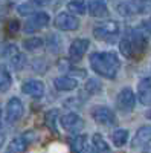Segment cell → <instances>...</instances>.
Returning <instances> with one entry per match:
<instances>
[{"label":"cell","mask_w":151,"mask_h":153,"mask_svg":"<svg viewBox=\"0 0 151 153\" xmlns=\"http://www.w3.org/2000/svg\"><path fill=\"white\" fill-rule=\"evenodd\" d=\"M43 40L38 37H31V38H26V40L23 42V48H26L28 51H35V49H40L43 48Z\"/></svg>","instance_id":"cell-23"},{"label":"cell","mask_w":151,"mask_h":153,"mask_svg":"<svg viewBox=\"0 0 151 153\" xmlns=\"http://www.w3.org/2000/svg\"><path fill=\"white\" fill-rule=\"evenodd\" d=\"M87 11L92 17H105L108 14V8L105 2L101 0H95V2H89L87 3Z\"/></svg>","instance_id":"cell-17"},{"label":"cell","mask_w":151,"mask_h":153,"mask_svg":"<svg viewBox=\"0 0 151 153\" xmlns=\"http://www.w3.org/2000/svg\"><path fill=\"white\" fill-rule=\"evenodd\" d=\"M60 124L61 127L64 129L66 132H70V133H78L82 130L84 127V121L81 117H78L77 113H66L60 118Z\"/></svg>","instance_id":"cell-10"},{"label":"cell","mask_w":151,"mask_h":153,"mask_svg":"<svg viewBox=\"0 0 151 153\" xmlns=\"http://www.w3.org/2000/svg\"><path fill=\"white\" fill-rule=\"evenodd\" d=\"M92 118L104 126H113L116 123V115L110 107L107 106H96L92 110Z\"/></svg>","instance_id":"cell-9"},{"label":"cell","mask_w":151,"mask_h":153,"mask_svg":"<svg viewBox=\"0 0 151 153\" xmlns=\"http://www.w3.org/2000/svg\"><path fill=\"white\" fill-rule=\"evenodd\" d=\"M151 143V126H144L136 132L134 138L131 139V147H144Z\"/></svg>","instance_id":"cell-15"},{"label":"cell","mask_w":151,"mask_h":153,"mask_svg":"<svg viewBox=\"0 0 151 153\" xmlns=\"http://www.w3.org/2000/svg\"><path fill=\"white\" fill-rule=\"evenodd\" d=\"M89 63L95 74L108 80L116 78L121 69V61L115 52H95L89 57Z\"/></svg>","instance_id":"cell-2"},{"label":"cell","mask_w":151,"mask_h":153,"mask_svg":"<svg viewBox=\"0 0 151 153\" xmlns=\"http://www.w3.org/2000/svg\"><path fill=\"white\" fill-rule=\"evenodd\" d=\"M136 104V95L130 87H125L118 95V106L122 112H131Z\"/></svg>","instance_id":"cell-12"},{"label":"cell","mask_w":151,"mask_h":153,"mask_svg":"<svg viewBox=\"0 0 151 153\" xmlns=\"http://www.w3.org/2000/svg\"><path fill=\"white\" fill-rule=\"evenodd\" d=\"M44 5V2H29V3H21L18 5L17 11L20 16H28V14H34V6H41Z\"/></svg>","instance_id":"cell-22"},{"label":"cell","mask_w":151,"mask_h":153,"mask_svg":"<svg viewBox=\"0 0 151 153\" xmlns=\"http://www.w3.org/2000/svg\"><path fill=\"white\" fill-rule=\"evenodd\" d=\"M67 8L70 11V14H85V11H87V3L85 2H69L67 3Z\"/></svg>","instance_id":"cell-24"},{"label":"cell","mask_w":151,"mask_h":153,"mask_svg":"<svg viewBox=\"0 0 151 153\" xmlns=\"http://www.w3.org/2000/svg\"><path fill=\"white\" fill-rule=\"evenodd\" d=\"M92 150L93 153H110V147L107 141L99 133H95L92 136Z\"/></svg>","instance_id":"cell-18"},{"label":"cell","mask_w":151,"mask_h":153,"mask_svg":"<svg viewBox=\"0 0 151 153\" xmlns=\"http://www.w3.org/2000/svg\"><path fill=\"white\" fill-rule=\"evenodd\" d=\"M3 143H5V135H3V133H0V147L3 146Z\"/></svg>","instance_id":"cell-29"},{"label":"cell","mask_w":151,"mask_h":153,"mask_svg":"<svg viewBox=\"0 0 151 153\" xmlns=\"http://www.w3.org/2000/svg\"><path fill=\"white\" fill-rule=\"evenodd\" d=\"M150 35H151V22H142L137 28L128 31L127 35H124V38L119 43L121 54L127 58L139 57L141 54H144Z\"/></svg>","instance_id":"cell-1"},{"label":"cell","mask_w":151,"mask_h":153,"mask_svg":"<svg viewBox=\"0 0 151 153\" xmlns=\"http://www.w3.org/2000/svg\"><path fill=\"white\" fill-rule=\"evenodd\" d=\"M54 84H55V89L60 92H70L73 89H77L78 81L72 78V76H58V78H55Z\"/></svg>","instance_id":"cell-16"},{"label":"cell","mask_w":151,"mask_h":153,"mask_svg":"<svg viewBox=\"0 0 151 153\" xmlns=\"http://www.w3.org/2000/svg\"><path fill=\"white\" fill-rule=\"evenodd\" d=\"M55 28L60 31H77L80 28V20L70 12H61L55 17Z\"/></svg>","instance_id":"cell-7"},{"label":"cell","mask_w":151,"mask_h":153,"mask_svg":"<svg viewBox=\"0 0 151 153\" xmlns=\"http://www.w3.org/2000/svg\"><path fill=\"white\" fill-rule=\"evenodd\" d=\"M11 83H12V76H11L8 68L0 65V91L2 92L8 91V89L11 87Z\"/></svg>","instance_id":"cell-21"},{"label":"cell","mask_w":151,"mask_h":153,"mask_svg":"<svg viewBox=\"0 0 151 153\" xmlns=\"http://www.w3.org/2000/svg\"><path fill=\"white\" fill-rule=\"evenodd\" d=\"M84 89L89 94H98L101 91V83L95 78H90V80H87V83L84 84Z\"/></svg>","instance_id":"cell-27"},{"label":"cell","mask_w":151,"mask_h":153,"mask_svg":"<svg viewBox=\"0 0 151 153\" xmlns=\"http://www.w3.org/2000/svg\"><path fill=\"white\" fill-rule=\"evenodd\" d=\"M111 141L116 147H122L128 141V130L127 129H118L111 133Z\"/></svg>","instance_id":"cell-20"},{"label":"cell","mask_w":151,"mask_h":153,"mask_svg":"<svg viewBox=\"0 0 151 153\" xmlns=\"http://www.w3.org/2000/svg\"><path fill=\"white\" fill-rule=\"evenodd\" d=\"M21 92L34 98H41L44 95V84L40 80H28L21 84Z\"/></svg>","instance_id":"cell-13"},{"label":"cell","mask_w":151,"mask_h":153,"mask_svg":"<svg viewBox=\"0 0 151 153\" xmlns=\"http://www.w3.org/2000/svg\"><path fill=\"white\" fill-rule=\"evenodd\" d=\"M35 139V132L29 130V132H24L23 135L14 138L12 141L8 144L6 147V153H21L26 150V147Z\"/></svg>","instance_id":"cell-5"},{"label":"cell","mask_w":151,"mask_h":153,"mask_svg":"<svg viewBox=\"0 0 151 153\" xmlns=\"http://www.w3.org/2000/svg\"><path fill=\"white\" fill-rule=\"evenodd\" d=\"M121 28H119V23L116 20H107L99 23L98 26H95L93 29V35L99 40H113L118 34H119Z\"/></svg>","instance_id":"cell-3"},{"label":"cell","mask_w":151,"mask_h":153,"mask_svg":"<svg viewBox=\"0 0 151 153\" xmlns=\"http://www.w3.org/2000/svg\"><path fill=\"white\" fill-rule=\"evenodd\" d=\"M0 115H2V109H0Z\"/></svg>","instance_id":"cell-31"},{"label":"cell","mask_w":151,"mask_h":153,"mask_svg":"<svg viewBox=\"0 0 151 153\" xmlns=\"http://www.w3.org/2000/svg\"><path fill=\"white\" fill-rule=\"evenodd\" d=\"M9 61H11V65L14 66L15 69H21V68H24V65H26V57L18 51V52H15L9 58Z\"/></svg>","instance_id":"cell-25"},{"label":"cell","mask_w":151,"mask_h":153,"mask_svg":"<svg viewBox=\"0 0 151 153\" xmlns=\"http://www.w3.org/2000/svg\"><path fill=\"white\" fill-rule=\"evenodd\" d=\"M87 136L84 133H80L77 136H73L72 138V141H70V150L73 153H84L85 147H87Z\"/></svg>","instance_id":"cell-19"},{"label":"cell","mask_w":151,"mask_h":153,"mask_svg":"<svg viewBox=\"0 0 151 153\" xmlns=\"http://www.w3.org/2000/svg\"><path fill=\"white\" fill-rule=\"evenodd\" d=\"M18 26H20V25H18V22H11V25H9V31H17L18 29Z\"/></svg>","instance_id":"cell-28"},{"label":"cell","mask_w":151,"mask_h":153,"mask_svg":"<svg viewBox=\"0 0 151 153\" xmlns=\"http://www.w3.org/2000/svg\"><path fill=\"white\" fill-rule=\"evenodd\" d=\"M23 112H24V107H23L21 100L17 97H12L6 103V121L9 124L17 123L23 117Z\"/></svg>","instance_id":"cell-8"},{"label":"cell","mask_w":151,"mask_h":153,"mask_svg":"<svg viewBox=\"0 0 151 153\" xmlns=\"http://www.w3.org/2000/svg\"><path fill=\"white\" fill-rule=\"evenodd\" d=\"M49 20H50L49 14H46V12H43V11H38V12H35V14H32L28 19V22L24 23V28L23 29H24V32H28V34L37 32V31L46 28Z\"/></svg>","instance_id":"cell-4"},{"label":"cell","mask_w":151,"mask_h":153,"mask_svg":"<svg viewBox=\"0 0 151 153\" xmlns=\"http://www.w3.org/2000/svg\"><path fill=\"white\" fill-rule=\"evenodd\" d=\"M46 124L49 126V129L52 130V132H57L55 130V123H57V120H58V110H49L47 113H46Z\"/></svg>","instance_id":"cell-26"},{"label":"cell","mask_w":151,"mask_h":153,"mask_svg":"<svg viewBox=\"0 0 151 153\" xmlns=\"http://www.w3.org/2000/svg\"><path fill=\"white\" fill-rule=\"evenodd\" d=\"M89 46H90V42L87 38H77V40H73L69 48V58L72 61H80L87 52Z\"/></svg>","instance_id":"cell-11"},{"label":"cell","mask_w":151,"mask_h":153,"mask_svg":"<svg viewBox=\"0 0 151 153\" xmlns=\"http://www.w3.org/2000/svg\"><path fill=\"white\" fill-rule=\"evenodd\" d=\"M144 153H151V146H148V149H145Z\"/></svg>","instance_id":"cell-30"},{"label":"cell","mask_w":151,"mask_h":153,"mask_svg":"<svg viewBox=\"0 0 151 153\" xmlns=\"http://www.w3.org/2000/svg\"><path fill=\"white\" fill-rule=\"evenodd\" d=\"M137 98L144 106L151 107V78H144L137 84Z\"/></svg>","instance_id":"cell-14"},{"label":"cell","mask_w":151,"mask_h":153,"mask_svg":"<svg viewBox=\"0 0 151 153\" xmlns=\"http://www.w3.org/2000/svg\"><path fill=\"white\" fill-rule=\"evenodd\" d=\"M118 12L121 16H134V14H141V12H147V9L151 6L148 2H121L116 5Z\"/></svg>","instance_id":"cell-6"}]
</instances>
